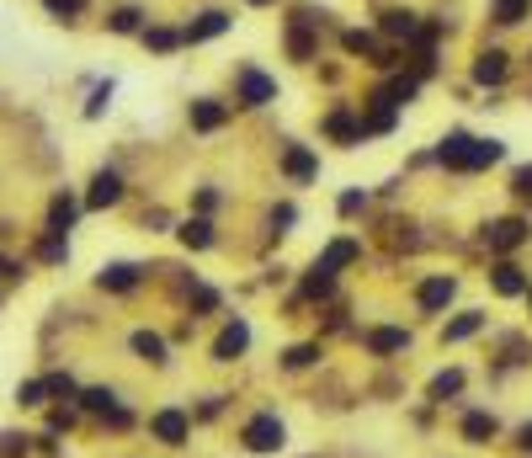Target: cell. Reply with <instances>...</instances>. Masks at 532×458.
Listing matches in <instances>:
<instances>
[{
	"mask_svg": "<svg viewBox=\"0 0 532 458\" xmlns=\"http://www.w3.org/2000/svg\"><path fill=\"white\" fill-rule=\"evenodd\" d=\"M122 198V176L117 171H97L91 176V192H86V208H112Z\"/></svg>",
	"mask_w": 532,
	"mask_h": 458,
	"instance_id": "7a4b0ae2",
	"label": "cell"
},
{
	"mask_svg": "<svg viewBox=\"0 0 532 458\" xmlns=\"http://www.w3.org/2000/svg\"><path fill=\"white\" fill-rule=\"evenodd\" d=\"M485 240H490L495 250H511V245L528 240V225H522V219H495V225L485 229Z\"/></svg>",
	"mask_w": 532,
	"mask_h": 458,
	"instance_id": "8992f818",
	"label": "cell"
},
{
	"mask_svg": "<svg viewBox=\"0 0 532 458\" xmlns=\"http://www.w3.org/2000/svg\"><path fill=\"white\" fill-rule=\"evenodd\" d=\"M458 389H463V373H458V368H447V373L431 378V400H447V394H458Z\"/></svg>",
	"mask_w": 532,
	"mask_h": 458,
	"instance_id": "ffe728a7",
	"label": "cell"
},
{
	"mask_svg": "<svg viewBox=\"0 0 532 458\" xmlns=\"http://www.w3.org/2000/svg\"><path fill=\"white\" fill-rule=\"evenodd\" d=\"M384 32H389V38H410V32H416V16L394 5V11H384Z\"/></svg>",
	"mask_w": 532,
	"mask_h": 458,
	"instance_id": "9a60e30c",
	"label": "cell"
},
{
	"mask_svg": "<svg viewBox=\"0 0 532 458\" xmlns=\"http://www.w3.org/2000/svg\"><path fill=\"white\" fill-rule=\"evenodd\" d=\"M315 171H319V160L309 149H288V176H293V182H309Z\"/></svg>",
	"mask_w": 532,
	"mask_h": 458,
	"instance_id": "5bb4252c",
	"label": "cell"
},
{
	"mask_svg": "<svg viewBox=\"0 0 532 458\" xmlns=\"http://www.w3.org/2000/svg\"><path fill=\"white\" fill-rule=\"evenodd\" d=\"M182 240L203 250V245H208V240H213V225H208V219H192V225H182Z\"/></svg>",
	"mask_w": 532,
	"mask_h": 458,
	"instance_id": "d4e9b609",
	"label": "cell"
},
{
	"mask_svg": "<svg viewBox=\"0 0 532 458\" xmlns=\"http://www.w3.org/2000/svg\"><path fill=\"white\" fill-rule=\"evenodd\" d=\"M405 342H410L405 331H373V336H367V346H373V352H400Z\"/></svg>",
	"mask_w": 532,
	"mask_h": 458,
	"instance_id": "cb8c5ba5",
	"label": "cell"
},
{
	"mask_svg": "<svg viewBox=\"0 0 532 458\" xmlns=\"http://www.w3.org/2000/svg\"><path fill=\"white\" fill-rule=\"evenodd\" d=\"M112 27H117V32H133V27H139V11H133V5H122V11L112 16Z\"/></svg>",
	"mask_w": 532,
	"mask_h": 458,
	"instance_id": "4dcf8cb0",
	"label": "cell"
},
{
	"mask_svg": "<svg viewBox=\"0 0 532 458\" xmlns=\"http://www.w3.org/2000/svg\"><path fill=\"white\" fill-rule=\"evenodd\" d=\"M192 304H198V310H213V304H218V293H213V288H198V293H192Z\"/></svg>",
	"mask_w": 532,
	"mask_h": 458,
	"instance_id": "8d00e7d4",
	"label": "cell"
},
{
	"mask_svg": "<svg viewBox=\"0 0 532 458\" xmlns=\"http://www.w3.org/2000/svg\"><path fill=\"white\" fill-rule=\"evenodd\" d=\"M133 352H139L144 362H165V342H160L155 331H139V336H133Z\"/></svg>",
	"mask_w": 532,
	"mask_h": 458,
	"instance_id": "ac0fdd59",
	"label": "cell"
},
{
	"mask_svg": "<svg viewBox=\"0 0 532 458\" xmlns=\"http://www.w3.org/2000/svg\"><path fill=\"white\" fill-rule=\"evenodd\" d=\"M224 27H229V16H224V11H208L203 21H192V27H187V43H203V38H218Z\"/></svg>",
	"mask_w": 532,
	"mask_h": 458,
	"instance_id": "4fadbf2b",
	"label": "cell"
},
{
	"mask_svg": "<svg viewBox=\"0 0 532 458\" xmlns=\"http://www.w3.org/2000/svg\"><path fill=\"white\" fill-rule=\"evenodd\" d=\"M245 346H250V326H245V320H234V326H224V336L213 342V357H218V362H234Z\"/></svg>",
	"mask_w": 532,
	"mask_h": 458,
	"instance_id": "277c9868",
	"label": "cell"
},
{
	"mask_svg": "<svg viewBox=\"0 0 532 458\" xmlns=\"http://www.w3.org/2000/svg\"><path fill=\"white\" fill-rule=\"evenodd\" d=\"M463 437H469V443H485V437H495V416H485V411H474V416L463 421Z\"/></svg>",
	"mask_w": 532,
	"mask_h": 458,
	"instance_id": "e0dca14e",
	"label": "cell"
},
{
	"mask_svg": "<svg viewBox=\"0 0 532 458\" xmlns=\"http://www.w3.org/2000/svg\"><path fill=\"white\" fill-rule=\"evenodd\" d=\"M43 394H48V378H43V384L32 378V384H21V389H16V400H21V405H43Z\"/></svg>",
	"mask_w": 532,
	"mask_h": 458,
	"instance_id": "83f0119b",
	"label": "cell"
},
{
	"mask_svg": "<svg viewBox=\"0 0 532 458\" xmlns=\"http://www.w3.org/2000/svg\"><path fill=\"white\" fill-rule=\"evenodd\" d=\"M479 326H485V315H458V320L447 326V342H463V336H474Z\"/></svg>",
	"mask_w": 532,
	"mask_h": 458,
	"instance_id": "603a6c76",
	"label": "cell"
},
{
	"mask_svg": "<svg viewBox=\"0 0 532 458\" xmlns=\"http://www.w3.org/2000/svg\"><path fill=\"white\" fill-rule=\"evenodd\" d=\"M474 81H479V86H501V81H506V54H495V48H490V54H479Z\"/></svg>",
	"mask_w": 532,
	"mask_h": 458,
	"instance_id": "ba28073f",
	"label": "cell"
},
{
	"mask_svg": "<svg viewBox=\"0 0 532 458\" xmlns=\"http://www.w3.org/2000/svg\"><path fill=\"white\" fill-rule=\"evenodd\" d=\"M346 261H357V245H351V240H335V245L325 250V261H319V272H335V267H346Z\"/></svg>",
	"mask_w": 532,
	"mask_h": 458,
	"instance_id": "2e32d148",
	"label": "cell"
},
{
	"mask_svg": "<svg viewBox=\"0 0 532 458\" xmlns=\"http://www.w3.org/2000/svg\"><path fill=\"white\" fill-rule=\"evenodd\" d=\"M309 362H315V346H293L288 352V368H309Z\"/></svg>",
	"mask_w": 532,
	"mask_h": 458,
	"instance_id": "1f68e13d",
	"label": "cell"
},
{
	"mask_svg": "<svg viewBox=\"0 0 532 458\" xmlns=\"http://www.w3.org/2000/svg\"><path fill=\"white\" fill-rule=\"evenodd\" d=\"M5 272H11V261H5V256H0V277H5Z\"/></svg>",
	"mask_w": 532,
	"mask_h": 458,
	"instance_id": "f35d334b",
	"label": "cell"
},
{
	"mask_svg": "<svg viewBox=\"0 0 532 458\" xmlns=\"http://www.w3.org/2000/svg\"><path fill=\"white\" fill-rule=\"evenodd\" d=\"M144 43H149V48H160V54H165V48H176V43H182V38H176V32H171V27H149V32H144Z\"/></svg>",
	"mask_w": 532,
	"mask_h": 458,
	"instance_id": "484cf974",
	"label": "cell"
},
{
	"mask_svg": "<svg viewBox=\"0 0 532 458\" xmlns=\"http://www.w3.org/2000/svg\"><path fill=\"white\" fill-rule=\"evenodd\" d=\"M250 5H272V0H250Z\"/></svg>",
	"mask_w": 532,
	"mask_h": 458,
	"instance_id": "ab89813d",
	"label": "cell"
},
{
	"mask_svg": "<svg viewBox=\"0 0 532 458\" xmlns=\"http://www.w3.org/2000/svg\"><path fill=\"white\" fill-rule=\"evenodd\" d=\"M149 427H155V437H160V443H171V448H182V443H187V432H192V421H187L182 411H160Z\"/></svg>",
	"mask_w": 532,
	"mask_h": 458,
	"instance_id": "3957f363",
	"label": "cell"
},
{
	"mask_svg": "<svg viewBox=\"0 0 532 458\" xmlns=\"http://www.w3.org/2000/svg\"><path fill=\"white\" fill-rule=\"evenodd\" d=\"M522 11H528V0H495V16L501 21H522Z\"/></svg>",
	"mask_w": 532,
	"mask_h": 458,
	"instance_id": "f1b7e54d",
	"label": "cell"
},
{
	"mask_svg": "<svg viewBox=\"0 0 532 458\" xmlns=\"http://www.w3.org/2000/svg\"><path fill=\"white\" fill-rule=\"evenodd\" d=\"M38 256H43V261H64V256H70V245H64V234H48V240L38 245Z\"/></svg>",
	"mask_w": 532,
	"mask_h": 458,
	"instance_id": "4316f807",
	"label": "cell"
},
{
	"mask_svg": "<svg viewBox=\"0 0 532 458\" xmlns=\"http://www.w3.org/2000/svg\"><path fill=\"white\" fill-rule=\"evenodd\" d=\"M218 123H224V107H218V102H192V128L208 133V128H218Z\"/></svg>",
	"mask_w": 532,
	"mask_h": 458,
	"instance_id": "d6986e66",
	"label": "cell"
},
{
	"mask_svg": "<svg viewBox=\"0 0 532 458\" xmlns=\"http://www.w3.org/2000/svg\"><path fill=\"white\" fill-rule=\"evenodd\" d=\"M106 97H112V86H97V97H91V102H86V117H102Z\"/></svg>",
	"mask_w": 532,
	"mask_h": 458,
	"instance_id": "836d02e7",
	"label": "cell"
},
{
	"mask_svg": "<svg viewBox=\"0 0 532 458\" xmlns=\"http://www.w3.org/2000/svg\"><path fill=\"white\" fill-rule=\"evenodd\" d=\"M495 293H522V272H517L511 261L495 267Z\"/></svg>",
	"mask_w": 532,
	"mask_h": 458,
	"instance_id": "7402d4cb",
	"label": "cell"
},
{
	"mask_svg": "<svg viewBox=\"0 0 532 458\" xmlns=\"http://www.w3.org/2000/svg\"><path fill=\"white\" fill-rule=\"evenodd\" d=\"M346 48H351V54H367V48H373V38H367V32H346Z\"/></svg>",
	"mask_w": 532,
	"mask_h": 458,
	"instance_id": "e575fe53",
	"label": "cell"
},
{
	"mask_svg": "<svg viewBox=\"0 0 532 458\" xmlns=\"http://www.w3.org/2000/svg\"><path fill=\"white\" fill-rule=\"evenodd\" d=\"M452 277H431V283H421V310H442V304H452Z\"/></svg>",
	"mask_w": 532,
	"mask_h": 458,
	"instance_id": "9c48e42d",
	"label": "cell"
},
{
	"mask_svg": "<svg viewBox=\"0 0 532 458\" xmlns=\"http://www.w3.org/2000/svg\"><path fill=\"white\" fill-rule=\"evenodd\" d=\"M506 155V144H495V139H474V149H469V171H485V165H495Z\"/></svg>",
	"mask_w": 532,
	"mask_h": 458,
	"instance_id": "30bf717a",
	"label": "cell"
},
{
	"mask_svg": "<svg viewBox=\"0 0 532 458\" xmlns=\"http://www.w3.org/2000/svg\"><path fill=\"white\" fill-rule=\"evenodd\" d=\"M511 187H517V198H532V165H522V171L511 176Z\"/></svg>",
	"mask_w": 532,
	"mask_h": 458,
	"instance_id": "d6a6232c",
	"label": "cell"
},
{
	"mask_svg": "<svg viewBox=\"0 0 532 458\" xmlns=\"http://www.w3.org/2000/svg\"><path fill=\"white\" fill-rule=\"evenodd\" d=\"M528 299H532V293H528Z\"/></svg>",
	"mask_w": 532,
	"mask_h": 458,
	"instance_id": "60d3db41",
	"label": "cell"
},
{
	"mask_svg": "<svg viewBox=\"0 0 532 458\" xmlns=\"http://www.w3.org/2000/svg\"><path fill=\"white\" fill-rule=\"evenodd\" d=\"M240 97H245L250 107H261V102H272V97H277V86H272L261 70H245V75H240Z\"/></svg>",
	"mask_w": 532,
	"mask_h": 458,
	"instance_id": "52a82bcc",
	"label": "cell"
},
{
	"mask_svg": "<svg viewBox=\"0 0 532 458\" xmlns=\"http://www.w3.org/2000/svg\"><path fill=\"white\" fill-rule=\"evenodd\" d=\"M469 149H474V139H469V133H447V139H442V149H436V160H442V165H452V171H469Z\"/></svg>",
	"mask_w": 532,
	"mask_h": 458,
	"instance_id": "5b68a950",
	"label": "cell"
},
{
	"mask_svg": "<svg viewBox=\"0 0 532 458\" xmlns=\"http://www.w3.org/2000/svg\"><path fill=\"white\" fill-rule=\"evenodd\" d=\"M133 283H139V267H128V261H117V267L102 272V288H112V293H128Z\"/></svg>",
	"mask_w": 532,
	"mask_h": 458,
	"instance_id": "8fae6325",
	"label": "cell"
},
{
	"mask_svg": "<svg viewBox=\"0 0 532 458\" xmlns=\"http://www.w3.org/2000/svg\"><path fill=\"white\" fill-rule=\"evenodd\" d=\"M70 225H75V198H64V192H59V198L48 203V229H54V234H64Z\"/></svg>",
	"mask_w": 532,
	"mask_h": 458,
	"instance_id": "7c38bea8",
	"label": "cell"
},
{
	"mask_svg": "<svg viewBox=\"0 0 532 458\" xmlns=\"http://www.w3.org/2000/svg\"><path fill=\"white\" fill-rule=\"evenodd\" d=\"M80 400H86V411H97V416H112V411H117V394H112V389H86Z\"/></svg>",
	"mask_w": 532,
	"mask_h": 458,
	"instance_id": "44dd1931",
	"label": "cell"
},
{
	"mask_svg": "<svg viewBox=\"0 0 532 458\" xmlns=\"http://www.w3.org/2000/svg\"><path fill=\"white\" fill-rule=\"evenodd\" d=\"M367 203V192H341V214H357Z\"/></svg>",
	"mask_w": 532,
	"mask_h": 458,
	"instance_id": "d590c367",
	"label": "cell"
},
{
	"mask_svg": "<svg viewBox=\"0 0 532 458\" xmlns=\"http://www.w3.org/2000/svg\"><path fill=\"white\" fill-rule=\"evenodd\" d=\"M522 443H528V448H532V421H528V427H522Z\"/></svg>",
	"mask_w": 532,
	"mask_h": 458,
	"instance_id": "74e56055",
	"label": "cell"
},
{
	"mask_svg": "<svg viewBox=\"0 0 532 458\" xmlns=\"http://www.w3.org/2000/svg\"><path fill=\"white\" fill-rule=\"evenodd\" d=\"M43 5H48L54 16H80V11H86V0H43Z\"/></svg>",
	"mask_w": 532,
	"mask_h": 458,
	"instance_id": "f546056e",
	"label": "cell"
},
{
	"mask_svg": "<svg viewBox=\"0 0 532 458\" xmlns=\"http://www.w3.org/2000/svg\"><path fill=\"white\" fill-rule=\"evenodd\" d=\"M245 448H250V454H277V448H283V421H277V416H256V421L245 427Z\"/></svg>",
	"mask_w": 532,
	"mask_h": 458,
	"instance_id": "6da1fadb",
	"label": "cell"
}]
</instances>
